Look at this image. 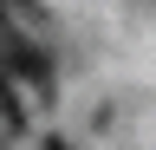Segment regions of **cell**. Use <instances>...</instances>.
Listing matches in <instances>:
<instances>
[{"mask_svg": "<svg viewBox=\"0 0 156 150\" xmlns=\"http://www.w3.org/2000/svg\"><path fill=\"white\" fill-rule=\"evenodd\" d=\"M0 46H7V52H0V72H7L13 85L26 79L33 98H52V59H46V52H39L33 39H20V26H0Z\"/></svg>", "mask_w": 156, "mask_h": 150, "instance_id": "obj_1", "label": "cell"}, {"mask_svg": "<svg viewBox=\"0 0 156 150\" xmlns=\"http://www.w3.org/2000/svg\"><path fill=\"white\" fill-rule=\"evenodd\" d=\"M46 150H72V144H65V137H46Z\"/></svg>", "mask_w": 156, "mask_h": 150, "instance_id": "obj_4", "label": "cell"}, {"mask_svg": "<svg viewBox=\"0 0 156 150\" xmlns=\"http://www.w3.org/2000/svg\"><path fill=\"white\" fill-rule=\"evenodd\" d=\"M0 124L7 130H26V98H20V85L0 72Z\"/></svg>", "mask_w": 156, "mask_h": 150, "instance_id": "obj_2", "label": "cell"}, {"mask_svg": "<svg viewBox=\"0 0 156 150\" xmlns=\"http://www.w3.org/2000/svg\"><path fill=\"white\" fill-rule=\"evenodd\" d=\"M0 150H7V130H0Z\"/></svg>", "mask_w": 156, "mask_h": 150, "instance_id": "obj_5", "label": "cell"}, {"mask_svg": "<svg viewBox=\"0 0 156 150\" xmlns=\"http://www.w3.org/2000/svg\"><path fill=\"white\" fill-rule=\"evenodd\" d=\"M0 13H20V20L39 26V20H46V0H0Z\"/></svg>", "mask_w": 156, "mask_h": 150, "instance_id": "obj_3", "label": "cell"}]
</instances>
